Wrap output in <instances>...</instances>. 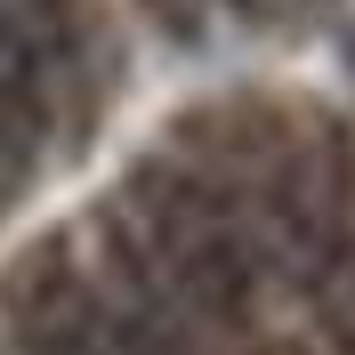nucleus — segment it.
<instances>
[{
    "label": "nucleus",
    "mask_w": 355,
    "mask_h": 355,
    "mask_svg": "<svg viewBox=\"0 0 355 355\" xmlns=\"http://www.w3.org/2000/svg\"><path fill=\"white\" fill-rule=\"evenodd\" d=\"M113 226L130 234V250L146 259V275L162 283L186 323H210V331H243L259 315V234L218 186H202L186 170H137Z\"/></svg>",
    "instance_id": "obj_1"
},
{
    "label": "nucleus",
    "mask_w": 355,
    "mask_h": 355,
    "mask_svg": "<svg viewBox=\"0 0 355 355\" xmlns=\"http://www.w3.org/2000/svg\"><path fill=\"white\" fill-rule=\"evenodd\" d=\"M0 315L24 355H113L97 275L73 259V243H33L0 275Z\"/></svg>",
    "instance_id": "obj_2"
}]
</instances>
